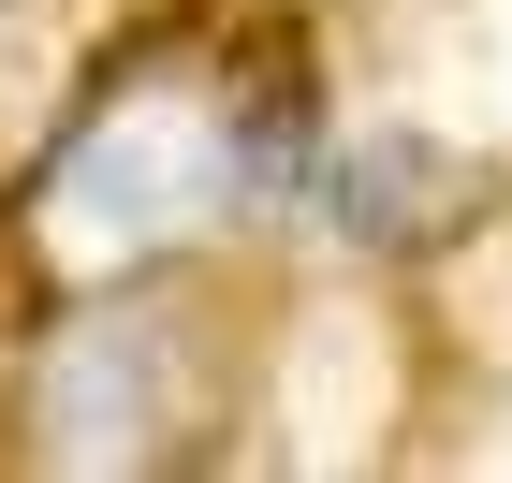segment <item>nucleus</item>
<instances>
[{"label": "nucleus", "mask_w": 512, "mask_h": 483, "mask_svg": "<svg viewBox=\"0 0 512 483\" xmlns=\"http://www.w3.org/2000/svg\"><path fill=\"white\" fill-rule=\"evenodd\" d=\"M235 396H249V352L191 264L74 279L15 308V454H44V469H176L235 425Z\"/></svg>", "instance_id": "f257e3e1"}, {"label": "nucleus", "mask_w": 512, "mask_h": 483, "mask_svg": "<svg viewBox=\"0 0 512 483\" xmlns=\"http://www.w3.org/2000/svg\"><path fill=\"white\" fill-rule=\"evenodd\" d=\"M0 15H15V0H0Z\"/></svg>", "instance_id": "f03ea898"}]
</instances>
